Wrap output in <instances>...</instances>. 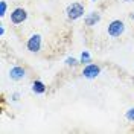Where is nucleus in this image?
Masks as SVG:
<instances>
[{
  "mask_svg": "<svg viewBox=\"0 0 134 134\" xmlns=\"http://www.w3.org/2000/svg\"><path fill=\"white\" fill-rule=\"evenodd\" d=\"M100 72H102V69H100L99 64H96V63H90V64H85L82 67V72H81V76L85 78V79H96L98 76L100 75Z\"/></svg>",
  "mask_w": 134,
  "mask_h": 134,
  "instance_id": "nucleus-5",
  "label": "nucleus"
},
{
  "mask_svg": "<svg viewBox=\"0 0 134 134\" xmlns=\"http://www.w3.org/2000/svg\"><path fill=\"white\" fill-rule=\"evenodd\" d=\"M85 14V6L81 2H72L69 3L66 8V17L69 21H76L79 18H82Z\"/></svg>",
  "mask_w": 134,
  "mask_h": 134,
  "instance_id": "nucleus-1",
  "label": "nucleus"
},
{
  "mask_svg": "<svg viewBox=\"0 0 134 134\" xmlns=\"http://www.w3.org/2000/svg\"><path fill=\"white\" fill-rule=\"evenodd\" d=\"M27 11L25 8H21V6H17L11 11V14H9V20H11V23L14 26H18V25H23L26 20H27Z\"/></svg>",
  "mask_w": 134,
  "mask_h": 134,
  "instance_id": "nucleus-4",
  "label": "nucleus"
},
{
  "mask_svg": "<svg viewBox=\"0 0 134 134\" xmlns=\"http://www.w3.org/2000/svg\"><path fill=\"white\" fill-rule=\"evenodd\" d=\"M79 63H81L82 66L93 63V61H92V53H90L88 50H82V52H81V55H79Z\"/></svg>",
  "mask_w": 134,
  "mask_h": 134,
  "instance_id": "nucleus-9",
  "label": "nucleus"
},
{
  "mask_svg": "<svg viewBox=\"0 0 134 134\" xmlns=\"http://www.w3.org/2000/svg\"><path fill=\"white\" fill-rule=\"evenodd\" d=\"M125 119L128 122H134V107H131L125 111Z\"/></svg>",
  "mask_w": 134,
  "mask_h": 134,
  "instance_id": "nucleus-12",
  "label": "nucleus"
},
{
  "mask_svg": "<svg viewBox=\"0 0 134 134\" xmlns=\"http://www.w3.org/2000/svg\"><path fill=\"white\" fill-rule=\"evenodd\" d=\"M99 21H100L99 11H92V12H88V14L84 15V25L87 26V27H93V26L98 25Z\"/></svg>",
  "mask_w": 134,
  "mask_h": 134,
  "instance_id": "nucleus-7",
  "label": "nucleus"
},
{
  "mask_svg": "<svg viewBox=\"0 0 134 134\" xmlns=\"http://www.w3.org/2000/svg\"><path fill=\"white\" fill-rule=\"evenodd\" d=\"M31 90H32L34 94H44L47 87H46V84L43 82L41 79H34L32 84H31Z\"/></svg>",
  "mask_w": 134,
  "mask_h": 134,
  "instance_id": "nucleus-8",
  "label": "nucleus"
},
{
  "mask_svg": "<svg viewBox=\"0 0 134 134\" xmlns=\"http://www.w3.org/2000/svg\"><path fill=\"white\" fill-rule=\"evenodd\" d=\"M27 75V72H26V69L23 66H12L9 69L8 72V76L11 81H14V82H20V81H23Z\"/></svg>",
  "mask_w": 134,
  "mask_h": 134,
  "instance_id": "nucleus-6",
  "label": "nucleus"
},
{
  "mask_svg": "<svg viewBox=\"0 0 134 134\" xmlns=\"http://www.w3.org/2000/svg\"><path fill=\"white\" fill-rule=\"evenodd\" d=\"M125 29H126L125 23H124L122 20H119V18L111 20L108 25H107V34H108V37H111V38H119V37H122V35L125 34Z\"/></svg>",
  "mask_w": 134,
  "mask_h": 134,
  "instance_id": "nucleus-2",
  "label": "nucleus"
},
{
  "mask_svg": "<svg viewBox=\"0 0 134 134\" xmlns=\"http://www.w3.org/2000/svg\"><path fill=\"white\" fill-rule=\"evenodd\" d=\"M124 2H133V0H124Z\"/></svg>",
  "mask_w": 134,
  "mask_h": 134,
  "instance_id": "nucleus-16",
  "label": "nucleus"
},
{
  "mask_svg": "<svg viewBox=\"0 0 134 134\" xmlns=\"http://www.w3.org/2000/svg\"><path fill=\"white\" fill-rule=\"evenodd\" d=\"M5 32H6V31H5V26L2 25V26H0V37H3V35H5Z\"/></svg>",
  "mask_w": 134,
  "mask_h": 134,
  "instance_id": "nucleus-14",
  "label": "nucleus"
},
{
  "mask_svg": "<svg viewBox=\"0 0 134 134\" xmlns=\"http://www.w3.org/2000/svg\"><path fill=\"white\" fill-rule=\"evenodd\" d=\"M130 18H131V20H134V11L131 12V14H130Z\"/></svg>",
  "mask_w": 134,
  "mask_h": 134,
  "instance_id": "nucleus-15",
  "label": "nucleus"
},
{
  "mask_svg": "<svg viewBox=\"0 0 134 134\" xmlns=\"http://www.w3.org/2000/svg\"><path fill=\"white\" fill-rule=\"evenodd\" d=\"M64 64L67 67H78L81 63H79V58H75V57H67L64 59Z\"/></svg>",
  "mask_w": 134,
  "mask_h": 134,
  "instance_id": "nucleus-10",
  "label": "nucleus"
},
{
  "mask_svg": "<svg viewBox=\"0 0 134 134\" xmlns=\"http://www.w3.org/2000/svg\"><path fill=\"white\" fill-rule=\"evenodd\" d=\"M92 2H98V0H92Z\"/></svg>",
  "mask_w": 134,
  "mask_h": 134,
  "instance_id": "nucleus-17",
  "label": "nucleus"
},
{
  "mask_svg": "<svg viewBox=\"0 0 134 134\" xmlns=\"http://www.w3.org/2000/svg\"><path fill=\"white\" fill-rule=\"evenodd\" d=\"M11 100H12V102H18V100H20V93L14 92L12 94H11Z\"/></svg>",
  "mask_w": 134,
  "mask_h": 134,
  "instance_id": "nucleus-13",
  "label": "nucleus"
},
{
  "mask_svg": "<svg viewBox=\"0 0 134 134\" xmlns=\"http://www.w3.org/2000/svg\"><path fill=\"white\" fill-rule=\"evenodd\" d=\"M26 49L31 53H40L43 49V35L41 34H32L26 40Z\"/></svg>",
  "mask_w": 134,
  "mask_h": 134,
  "instance_id": "nucleus-3",
  "label": "nucleus"
},
{
  "mask_svg": "<svg viewBox=\"0 0 134 134\" xmlns=\"http://www.w3.org/2000/svg\"><path fill=\"white\" fill-rule=\"evenodd\" d=\"M6 12H8V3H6V0H2L0 2V18L6 15Z\"/></svg>",
  "mask_w": 134,
  "mask_h": 134,
  "instance_id": "nucleus-11",
  "label": "nucleus"
}]
</instances>
